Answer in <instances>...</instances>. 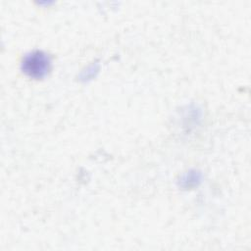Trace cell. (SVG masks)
I'll list each match as a JSON object with an SVG mask.
<instances>
[{
	"label": "cell",
	"mask_w": 251,
	"mask_h": 251,
	"mask_svg": "<svg viewBox=\"0 0 251 251\" xmlns=\"http://www.w3.org/2000/svg\"><path fill=\"white\" fill-rule=\"evenodd\" d=\"M49 59L41 52L32 53L24 62V70L29 75L40 77L49 70Z\"/></svg>",
	"instance_id": "6da1fadb"
}]
</instances>
